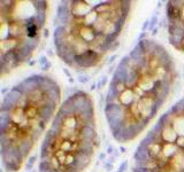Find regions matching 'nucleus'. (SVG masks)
I'll return each mask as SVG.
<instances>
[{"instance_id": "f257e3e1", "label": "nucleus", "mask_w": 184, "mask_h": 172, "mask_svg": "<svg viewBox=\"0 0 184 172\" xmlns=\"http://www.w3.org/2000/svg\"><path fill=\"white\" fill-rule=\"evenodd\" d=\"M177 78L172 54L155 39L144 38L117 63L105 97V118L114 140L129 143L163 108Z\"/></svg>"}, {"instance_id": "f03ea898", "label": "nucleus", "mask_w": 184, "mask_h": 172, "mask_svg": "<svg viewBox=\"0 0 184 172\" xmlns=\"http://www.w3.org/2000/svg\"><path fill=\"white\" fill-rule=\"evenodd\" d=\"M129 0H68L58 6L53 44L70 69L98 67L119 44L130 16Z\"/></svg>"}, {"instance_id": "7ed1b4c3", "label": "nucleus", "mask_w": 184, "mask_h": 172, "mask_svg": "<svg viewBox=\"0 0 184 172\" xmlns=\"http://www.w3.org/2000/svg\"><path fill=\"white\" fill-rule=\"evenodd\" d=\"M61 103L59 83L44 73L25 77L5 94L0 108V155L7 172L23 167Z\"/></svg>"}, {"instance_id": "20e7f679", "label": "nucleus", "mask_w": 184, "mask_h": 172, "mask_svg": "<svg viewBox=\"0 0 184 172\" xmlns=\"http://www.w3.org/2000/svg\"><path fill=\"white\" fill-rule=\"evenodd\" d=\"M99 145L93 97L76 91L61 103L43 139L38 172H85Z\"/></svg>"}, {"instance_id": "39448f33", "label": "nucleus", "mask_w": 184, "mask_h": 172, "mask_svg": "<svg viewBox=\"0 0 184 172\" xmlns=\"http://www.w3.org/2000/svg\"><path fill=\"white\" fill-rule=\"evenodd\" d=\"M48 1H0V75L12 73L33 56L47 21Z\"/></svg>"}, {"instance_id": "423d86ee", "label": "nucleus", "mask_w": 184, "mask_h": 172, "mask_svg": "<svg viewBox=\"0 0 184 172\" xmlns=\"http://www.w3.org/2000/svg\"><path fill=\"white\" fill-rule=\"evenodd\" d=\"M132 172H184V95L140 140Z\"/></svg>"}, {"instance_id": "0eeeda50", "label": "nucleus", "mask_w": 184, "mask_h": 172, "mask_svg": "<svg viewBox=\"0 0 184 172\" xmlns=\"http://www.w3.org/2000/svg\"><path fill=\"white\" fill-rule=\"evenodd\" d=\"M167 37L170 46L184 54V0H170L166 4Z\"/></svg>"}]
</instances>
